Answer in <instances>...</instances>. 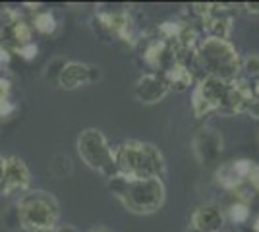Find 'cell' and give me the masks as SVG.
<instances>
[{"label": "cell", "mask_w": 259, "mask_h": 232, "mask_svg": "<svg viewBox=\"0 0 259 232\" xmlns=\"http://www.w3.org/2000/svg\"><path fill=\"white\" fill-rule=\"evenodd\" d=\"M108 190L134 215H153L164 205L166 188L159 178H128L114 174L108 178Z\"/></svg>", "instance_id": "6da1fadb"}, {"label": "cell", "mask_w": 259, "mask_h": 232, "mask_svg": "<svg viewBox=\"0 0 259 232\" xmlns=\"http://www.w3.org/2000/svg\"><path fill=\"white\" fill-rule=\"evenodd\" d=\"M116 174L128 178H162L166 176V161L159 147L138 140H128L114 149Z\"/></svg>", "instance_id": "7a4b0ae2"}, {"label": "cell", "mask_w": 259, "mask_h": 232, "mask_svg": "<svg viewBox=\"0 0 259 232\" xmlns=\"http://www.w3.org/2000/svg\"><path fill=\"white\" fill-rule=\"evenodd\" d=\"M20 228L27 232H53L60 221V203L45 190H29L16 203Z\"/></svg>", "instance_id": "3957f363"}, {"label": "cell", "mask_w": 259, "mask_h": 232, "mask_svg": "<svg viewBox=\"0 0 259 232\" xmlns=\"http://www.w3.org/2000/svg\"><path fill=\"white\" fill-rule=\"evenodd\" d=\"M240 62L236 47L227 39L205 37L195 47V66L201 68L205 76L234 81L240 76Z\"/></svg>", "instance_id": "277c9868"}, {"label": "cell", "mask_w": 259, "mask_h": 232, "mask_svg": "<svg viewBox=\"0 0 259 232\" xmlns=\"http://www.w3.org/2000/svg\"><path fill=\"white\" fill-rule=\"evenodd\" d=\"M77 153L81 161L85 163L91 170L107 178H112L116 174V165H114V149L108 145L105 133L97 128H87L77 135Z\"/></svg>", "instance_id": "5b68a950"}, {"label": "cell", "mask_w": 259, "mask_h": 232, "mask_svg": "<svg viewBox=\"0 0 259 232\" xmlns=\"http://www.w3.org/2000/svg\"><path fill=\"white\" fill-rule=\"evenodd\" d=\"M228 85H230V81H223L219 77H201L192 91V111L195 116L203 118L211 112L223 111Z\"/></svg>", "instance_id": "8992f818"}, {"label": "cell", "mask_w": 259, "mask_h": 232, "mask_svg": "<svg viewBox=\"0 0 259 232\" xmlns=\"http://www.w3.org/2000/svg\"><path fill=\"white\" fill-rule=\"evenodd\" d=\"M31 186V172L23 159L12 155L4 161V174L0 182V194L2 196H14V194H25Z\"/></svg>", "instance_id": "52a82bcc"}, {"label": "cell", "mask_w": 259, "mask_h": 232, "mask_svg": "<svg viewBox=\"0 0 259 232\" xmlns=\"http://www.w3.org/2000/svg\"><path fill=\"white\" fill-rule=\"evenodd\" d=\"M192 149H194V155L199 161V165H213L223 155L225 140L219 130L211 128V126H203L195 132L194 140H192Z\"/></svg>", "instance_id": "ba28073f"}, {"label": "cell", "mask_w": 259, "mask_h": 232, "mask_svg": "<svg viewBox=\"0 0 259 232\" xmlns=\"http://www.w3.org/2000/svg\"><path fill=\"white\" fill-rule=\"evenodd\" d=\"M168 93H170V87L166 79L162 77V74H157V72L143 74L134 85V97L143 105H157Z\"/></svg>", "instance_id": "9c48e42d"}, {"label": "cell", "mask_w": 259, "mask_h": 232, "mask_svg": "<svg viewBox=\"0 0 259 232\" xmlns=\"http://www.w3.org/2000/svg\"><path fill=\"white\" fill-rule=\"evenodd\" d=\"M101 77V70L85 62H66L60 76H58V85L62 89H77L87 83H93Z\"/></svg>", "instance_id": "30bf717a"}, {"label": "cell", "mask_w": 259, "mask_h": 232, "mask_svg": "<svg viewBox=\"0 0 259 232\" xmlns=\"http://www.w3.org/2000/svg\"><path fill=\"white\" fill-rule=\"evenodd\" d=\"M228 4H215L211 6V16L203 20V27L207 29V37H217V39H227L232 33V16H228Z\"/></svg>", "instance_id": "8fae6325"}, {"label": "cell", "mask_w": 259, "mask_h": 232, "mask_svg": "<svg viewBox=\"0 0 259 232\" xmlns=\"http://www.w3.org/2000/svg\"><path fill=\"white\" fill-rule=\"evenodd\" d=\"M225 215L217 205H201L192 213V228L199 232H221Z\"/></svg>", "instance_id": "7c38bea8"}, {"label": "cell", "mask_w": 259, "mask_h": 232, "mask_svg": "<svg viewBox=\"0 0 259 232\" xmlns=\"http://www.w3.org/2000/svg\"><path fill=\"white\" fill-rule=\"evenodd\" d=\"M162 77L166 79L168 87L174 91H186L194 83V72L186 66L184 62H174L162 72Z\"/></svg>", "instance_id": "4fadbf2b"}, {"label": "cell", "mask_w": 259, "mask_h": 232, "mask_svg": "<svg viewBox=\"0 0 259 232\" xmlns=\"http://www.w3.org/2000/svg\"><path fill=\"white\" fill-rule=\"evenodd\" d=\"M215 176H217V184L223 190H228V192H234L240 186H244V180L238 176V172L234 170V166H232V161L227 163V165L219 166Z\"/></svg>", "instance_id": "5bb4252c"}, {"label": "cell", "mask_w": 259, "mask_h": 232, "mask_svg": "<svg viewBox=\"0 0 259 232\" xmlns=\"http://www.w3.org/2000/svg\"><path fill=\"white\" fill-rule=\"evenodd\" d=\"M39 33L43 35H51L54 33V29H56V20H54V16L51 12H39L37 16H35V20H33V25Z\"/></svg>", "instance_id": "9a60e30c"}, {"label": "cell", "mask_w": 259, "mask_h": 232, "mask_svg": "<svg viewBox=\"0 0 259 232\" xmlns=\"http://www.w3.org/2000/svg\"><path fill=\"white\" fill-rule=\"evenodd\" d=\"M184 25H186V23L176 22V20H166V22H162L161 25H159V33H161L162 41L174 43V41L178 39V35L182 33Z\"/></svg>", "instance_id": "2e32d148"}, {"label": "cell", "mask_w": 259, "mask_h": 232, "mask_svg": "<svg viewBox=\"0 0 259 232\" xmlns=\"http://www.w3.org/2000/svg\"><path fill=\"white\" fill-rule=\"evenodd\" d=\"M240 72H244V77H259V55H248L240 62Z\"/></svg>", "instance_id": "e0dca14e"}, {"label": "cell", "mask_w": 259, "mask_h": 232, "mask_svg": "<svg viewBox=\"0 0 259 232\" xmlns=\"http://www.w3.org/2000/svg\"><path fill=\"white\" fill-rule=\"evenodd\" d=\"M228 217H230L232 222H246L249 219V205L240 203V201L232 203L228 207Z\"/></svg>", "instance_id": "ac0fdd59"}, {"label": "cell", "mask_w": 259, "mask_h": 232, "mask_svg": "<svg viewBox=\"0 0 259 232\" xmlns=\"http://www.w3.org/2000/svg\"><path fill=\"white\" fill-rule=\"evenodd\" d=\"M64 64H66V60H60V58L53 60V62L49 64V68H47L45 79H47V81H54V83H58V76H60V72H62Z\"/></svg>", "instance_id": "d6986e66"}, {"label": "cell", "mask_w": 259, "mask_h": 232, "mask_svg": "<svg viewBox=\"0 0 259 232\" xmlns=\"http://www.w3.org/2000/svg\"><path fill=\"white\" fill-rule=\"evenodd\" d=\"M211 6H213V2H194L192 4V12H194L197 18L207 20L211 16Z\"/></svg>", "instance_id": "ffe728a7"}, {"label": "cell", "mask_w": 259, "mask_h": 232, "mask_svg": "<svg viewBox=\"0 0 259 232\" xmlns=\"http://www.w3.org/2000/svg\"><path fill=\"white\" fill-rule=\"evenodd\" d=\"M246 182H249L251 190H257L259 192V165H253V168H251V172H249V176Z\"/></svg>", "instance_id": "44dd1931"}, {"label": "cell", "mask_w": 259, "mask_h": 232, "mask_svg": "<svg viewBox=\"0 0 259 232\" xmlns=\"http://www.w3.org/2000/svg\"><path fill=\"white\" fill-rule=\"evenodd\" d=\"M246 114H249L253 120H259V99L257 97L251 99V103H249L248 109H246Z\"/></svg>", "instance_id": "7402d4cb"}, {"label": "cell", "mask_w": 259, "mask_h": 232, "mask_svg": "<svg viewBox=\"0 0 259 232\" xmlns=\"http://www.w3.org/2000/svg\"><path fill=\"white\" fill-rule=\"evenodd\" d=\"M18 51H20V53H22L23 58H27V60H29V58H33V56L37 55V47H35V44H33V43L22 44V47H20Z\"/></svg>", "instance_id": "603a6c76"}, {"label": "cell", "mask_w": 259, "mask_h": 232, "mask_svg": "<svg viewBox=\"0 0 259 232\" xmlns=\"http://www.w3.org/2000/svg\"><path fill=\"white\" fill-rule=\"evenodd\" d=\"M244 8H246V12L251 14V16H259V2H246Z\"/></svg>", "instance_id": "cb8c5ba5"}, {"label": "cell", "mask_w": 259, "mask_h": 232, "mask_svg": "<svg viewBox=\"0 0 259 232\" xmlns=\"http://www.w3.org/2000/svg\"><path fill=\"white\" fill-rule=\"evenodd\" d=\"M53 232H79L74 224H58Z\"/></svg>", "instance_id": "d4e9b609"}, {"label": "cell", "mask_w": 259, "mask_h": 232, "mask_svg": "<svg viewBox=\"0 0 259 232\" xmlns=\"http://www.w3.org/2000/svg\"><path fill=\"white\" fill-rule=\"evenodd\" d=\"M8 58H10L8 53H6L4 49H0V66H2V64H6V62H8Z\"/></svg>", "instance_id": "484cf974"}, {"label": "cell", "mask_w": 259, "mask_h": 232, "mask_svg": "<svg viewBox=\"0 0 259 232\" xmlns=\"http://www.w3.org/2000/svg\"><path fill=\"white\" fill-rule=\"evenodd\" d=\"M87 232H110L107 226H93V228H89Z\"/></svg>", "instance_id": "4316f807"}, {"label": "cell", "mask_w": 259, "mask_h": 232, "mask_svg": "<svg viewBox=\"0 0 259 232\" xmlns=\"http://www.w3.org/2000/svg\"><path fill=\"white\" fill-rule=\"evenodd\" d=\"M4 161H6V159L0 155V182H2V174H4Z\"/></svg>", "instance_id": "83f0119b"}, {"label": "cell", "mask_w": 259, "mask_h": 232, "mask_svg": "<svg viewBox=\"0 0 259 232\" xmlns=\"http://www.w3.org/2000/svg\"><path fill=\"white\" fill-rule=\"evenodd\" d=\"M251 89H253V97H257L259 99V81H255V85H253Z\"/></svg>", "instance_id": "f1b7e54d"}, {"label": "cell", "mask_w": 259, "mask_h": 232, "mask_svg": "<svg viewBox=\"0 0 259 232\" xmlns=\"http://www.w3.org/2000/svg\"><path fill=\"white\" fill-rule=\"evenodd\" d=\"M253 230L259 232V215L255 217V221H253Z\"/></svg>", "instance_id": "f546056e"}, {"label": "cell", "mask_w": 259, "mask_h": 232, "mask_svg": "<svg viewBox=\"0 0 259 232\" xmlns=\"http://www.w3.org/2000/svg\"><path fill=\"white\" fill-rule=\"evenodd\" d=\"M192 232H199V230H194V228H192Z\"/></svg>", "instance_id": "4dcf8cb0"}]
</instances>
